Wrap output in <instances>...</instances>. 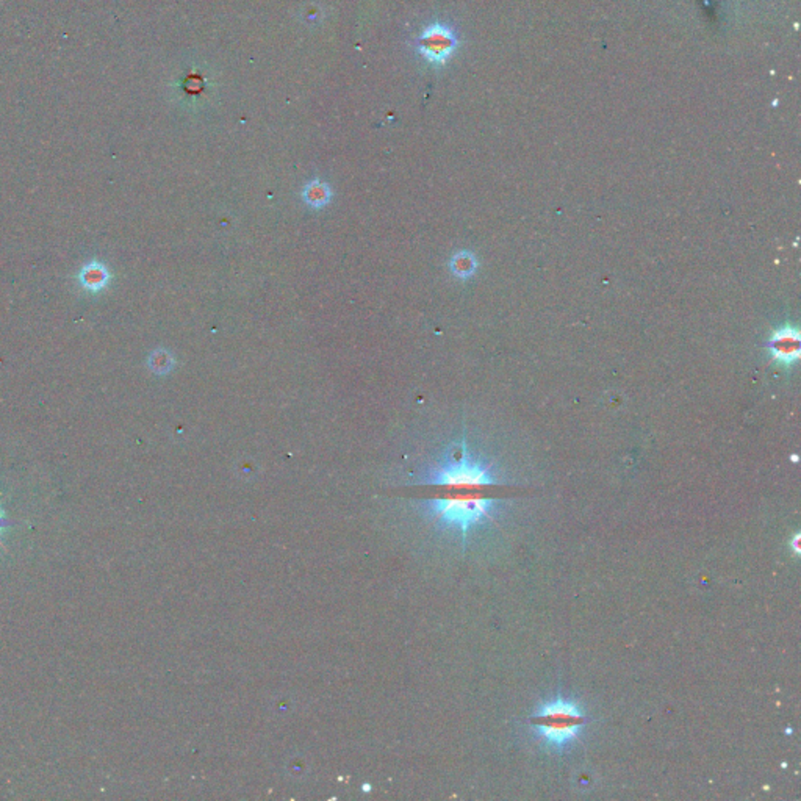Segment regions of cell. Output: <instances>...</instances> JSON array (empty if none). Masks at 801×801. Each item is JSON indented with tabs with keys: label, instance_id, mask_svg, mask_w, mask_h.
<instances>
[{
	"label": "cell",
	"instance_id": "obj_1",
	"mask_svg": "<svg viewBox=\"0 0 801 801\" xmlns=\"http://www.w3.org/2000/svg\"><path fill=\"white\" fill-rule=\"evenodd\" d=\"M421 484L446 485V487H485L502 484L493 464L475 457L466 446L465 438L454 443L438 464L429 466L421 476Z\"/></svg>",
	"mask_w": 801,
	"mask_h": 801
},
{
	"label": "cell",
	"instance_id": "obj_2",
	"mask_svg": "<svg viewBox=\"0 0 801 801\" xmlns=\"http://www.w3.org/2000/svg\"><path fill=\"white\" fill-rule=\"evenodd\" d=\"M501 504V500L490 498V496L454 495L421 501L419 511L437 526L443 529L459 531L465 539L471 528L490 522Z\"/></svg>",
	"mask_w": 801,
	"mask_h": 801
},
{
	"label": "cell",
	"instance_id": "obj_3",
	"mask_svg": "<svg viewBox=\"0 0 801 801\" xmlns=\"http://www.w3.org/2000/svg\"><path fill=\"white\" fill-rule=\"evenodd\" d=\"M587 717L575 701L555 697L542 703L531 718L535 738L551 750H565L580 738Z\"/></svg>",
	"mask_w": 801,
	"mask_h": 801
},
{
	"label": "cell",
	"instance_id": "obj_4",
	"mask_svg": "<svg viewBox=\"0 0 801 801\" xmlns=\"http://www.w3.org/2000/svg\"><path fill=\"white\" fill-rule=\"evenodd\" d=\"M764 348L770 353L773 364L781 366L782 370H792L798 364L801 348H800V329L795 323L787 321L780 327L771 330L769 340L764 343Z\"/></svg>",
	"mask_w": 801,
	"mask_h": 801
},
{
	"label": "cell",
	"instance_id": "obj_5",
	"mask_svg": "<svg viewBox=\"0 0 801 801\" xmlns=\"http://www.w3.org/2000/svg\"><path fill=\"white\" fill-rule=\"evenodd\" d=\"M457 37L451 27L432 24L421 33L418 50L429 63L444 64L457 49Z\"/></svg>",
	"mask_w": 801,
	"mask_h": 801
},
{
	"label": "cell",
	"instance_id": "obj_6",
	"mask_svg": "<svg viewBox=\"0 0 801 801\" xmlns=\"http://www.w3.org/2000/svg\"><path fill=\"white\" fill-rule=\"evenodd\" d=\"M110 277L111 276L107 266L97 260L90 261L88 265L81 268L79 273L80 285L83 286L86 291H91V293H97V291L103 290L105 286L108 285Z\"/></svg>",
	"mask_w": 801,
	"mask_h": 801
},
{
	"label": "cell",
	"instance_id": "obj_7",
	"mask_svg": "<svg viewBox=\"0 0 801 801\" xmlns=\"http://www.w3.org/2000/svg\"><path fill=\"white\" fill-rule=\"evenodd\" d=\"M479 261L470 250H460L449 260V270L459 279H468L477 271Z\"/></svg>",
	"mask_w": 801,
	"mask_h": 801
},
{
	"label": "cell",
	"instance_id": "obj_8",
	"mask_svg": "<svg viewBox=\"0 0 801 801\" xmlns=\"http://www.w3.org/2000/svg\"><path fill=\"white\" fill-rule=\"evenodd\" d=\"M302 197H304V201L308 204V206L318 208V207L326 206V204L330 201V190L326 184L319 182V180H313V182H310L308 185H306V188H304V192H302Z\"/></svg>",
	"mask_w": 801,
	"mask_h": 801
},
{
	"label": "cell",
	"instance_id": "obj_9",
	"mask_svg": "<svg viewBox=\"0 0 801 801\" xmlns=\"http://www.w3.org/2000/svg\"><path fill=\"white\" fill-rule=\"evenodd\" d=\"M150 366L155 373H168L172 366V357L166 354L165 350H157L150 357Z\"/></svg>",
	"mask_w": 801,
	"mask_h": 801
},
{
	"label": "cell",
	"instance_id": "obj_10",
	"mask_svg": "<svg viewBox=\"0 0 801 801\" xmlns=\"http://www.w3.org/2000/svg\"><path fill=\"white\" fill-rule=\"evenodd\" d=\"M5 526H7V520H5V517H3L2 511H0V532L3 531ZM0 545H2V542H0Z\"/></svg>",
	"mask_w": 801,
	"mask_h": 801
}]
</instances>
